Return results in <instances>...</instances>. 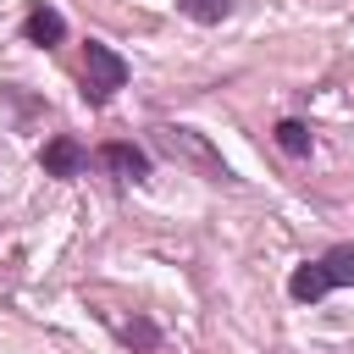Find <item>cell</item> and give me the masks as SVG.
<instances>
[{
	"label": "cell",
	"mask_w": 354,
	"mask_h": 354,
	"mask_svg": "<svg viewBox=\"0 0 354 354\" xmlns=\"http://www.w3.org/2000/svg\"><path fill=\"white\" fill-rule=\"evenodd\" d=\"M39 166H44V177H83V171H88V149H83L72 133H55V138L39 149Z\"/></svg>",
	"instance_id": "277c9868"
},
{
	"label": "cell",
	"mask_w": 354,
	"mask_h": 354,
	"mask_svg": "<svg viewBox=\"0 0 354 354\" xmlns=\"http://www.w3.org/2000/svg\"><path fill=\"white\" fill-rule=\"evenodd\" d=\"M271 138H277V149H282V155H299V160L315 149V133H310L299 116H282V122L271 127Z\"/></svg>",
	"instance_id": "52a82bcc"
},
{
	"label": "cell",
	"mask_w": 354,
	"mask_h": 354,
	"mask_svg": "<svg viewBox=\"0 0 354 354\" xmlns=\"http://www.w3.org/2000/svg\"><path fill=\"white\" fill-rule=\"evenodd\" d=\"M116 88H127V61H122L111 44L88 39V44H83V100H88V105H111Z\"/></svg>",
	"instance_id": "3957f363"
},
{
	"label": "cell",
	"mask_w": 354,
	"mask_h": 354,
	"mask_svg": "<svg viewBox=\"0 0 354 354\" xmlns=\"http://www.w3.org/2000/svg\"><path fill=\"white\" fill-rule=\"evenodd\" d=\"M332 288H354V243H332L326 254L304 260V266L288 277V299H293V304H315V299H326Z\"/></svg>",
	"instance_id": "7a4b0ae2"
},
{
	"label": "cell",
	"mask_w": 354,
	"mask_h": 354,
	"mask_svg": "<svg viewBox=\"0 0 354 354\" xmlns=\"http://www.w3.org/2000/svg\"><path fill=\"white\" fill-rule=\"evenodd\" d=\"M22 39H28V44H39V50H55V44L66 39V17H61L55 6L33 0V6H28V17H22Z\"/></svg>",
	"instance_id": "8992f818"
},
{
	"label": "cell",
	"mask_w": 354,
	"mask_h": 354,
	"mask_svg": "<svg viewBox=\"0 0 354 354\" xmlns=\"http://www.w3.org/2000/svg\"><path fill=\"white\" fill-rule=\"evenodd\" d=\"M122 343L138 348V354H155V348H160V326H155L149 315H133V321H122Z\"/></svg>",
	"instance_id": "ba28073f"
},
{
	"label": "cell",
	"mask_w": 354,
	"mask_h": 354,
	"mask_svg": "<svg viewBox=\"0 0 354 354\" xmlns=\"http://www.w3.org/2000/svg\"><path fill=\"white\" fill-rule=\"evenodd\" d=\"M100 166H105L116 183H144V177H149V155H144L138 144H127V138H111V144L100 149Z\"/></svg>",
	"instance_id": "5b68a950"
},
{
	"label": "cell",
	"mask_w": 354,
	"mask_h": 354,
	"mask_svg": "<svg viewBox=\"0 0 354 354\" xmlns=\"http://www.w3.org/2000/svg\"><path fill=\"white\" fill-rule=\"evenodd\" d=\"M177 11L199 28H216L221 17H232V0H177Z\"/></svg>",
	"instance_id": "9c48e42d"
},
{
	"label": "cell",
	"mask_w": 354,
	"mask_h": 354,
	"mask_svg": "<svg viewBox=\"0 0 354 354\" xmlns=\"http://www.w3.org/2000/svg\"><path fill=\"white\" fill-rule=\"evenodd\" d=\"M155 144H160V149H166L177 166L199 171L205 183H216V188H238L232 166L221 160V149H216L205 133H194V127H183V122H160V127H155Z\"/></svg>",
	"instance_id": "6da1fadb"
}]
</instances>
